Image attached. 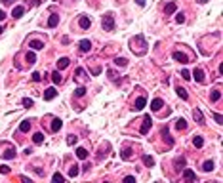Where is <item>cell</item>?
Segmentation results:
<instances>
[{"mask_svg": "<svg viewBox=\"0 0 223 183\" xmlns=\"http://www.w3.org/2000/svg\"><path fill=\"white\" fill-rule=\"evenodd\" d=\"M101 25H103V31H114V16H113L111 12L103 16Z\"/></svg>", "mask_w": 223, "mask_h": 183, "instance_id": "obj_1", "label": "cell"}, {"mask_svg": "<svg viewBox=\"0 0 223 183\" xmlns=\"http://www.w3.org/2000/svg\"><path fill=\"white\" fill-rule=\"evenodd\" d=\"M0 157L6 158V160H8V158H13V157H16V147H13V145H6V149L0 153Z\"/></svg>", "mask_w": 223, "mask_h": 183, "instance_id": "obj_2", "label": "cell"}, {"mask_svg": "<svg viewBox=\"0 0 223 183\" xmlns=\"http://www.w3.org/2000/svg\"><path fill=\"white\" fill-rule=\"evenodd\" d=\"M151 126H153V118H151V116H145V118H143V124H141L139 132L143 133V136H145V133L151 130Z\"/></svg>", "mask_w": 223, "mask_h": 183, "instance_id": "obj_3", "label": "cell"}, {"mask_svg": "<svg viewBox=\"0 0 223 183\" xmlns=\"http://www.w3.org/2000/svg\"><path fill=\"white\" fill-rule=\"evenodd\" d=\"M78 25H80V29L88 31L90 27H92V19H90V17H86V16H82L80 19H78Z\"/></svg>", "mask_w": 223, "mask_h": 183, "instance_id": "obj_4", "label": "cell"}, {"mask_svg": "<svg viewBox=\"0 0 223 183\" xmlns=\"http://www.w3.org/2000/svg\"><path fill=\"white\" fill-rule=\"evenodd\" d=\"M174 59H176V61H179V63H183V65H185V63H189V61H191V59L187 57V55H185L183 52H174Z\"/></svg>", "mask_w": 223, "mask_h": 183, "instance_id": "obj_5", "label": "cell"}, {"mask_svg": "<svg viewBox=\"0 0 223 183\" xmlns=\"http://www.w3.org/2000/svg\"><path fill=\"white\" fill-rule=\"evenodd\" d=\"M78 50H80L82 54L90 52V50H92V42H90V40H80V44H78Z\"/></svg>", "mask_w": 223, "mask_h": 183, "instance_id": "obj_6", "label": "cell"}, {"mask_svg": "<svg viewBox=\"0 0 223 183\" xmlns=\"http://www.w3.org/2000/svg\"><path fill=\"white\" fill-rule=\"evenodd\" d=\"M145 105H147V99H145V97H138V99H135V103H134V109H135V111H141V109H145Z\"/></svg>", "mask_w": 223, "mask_h": 183, "instance_id": "obj_7", "label": "cell"}, {"mask_svg": "<svg viewBox=\"0 0 223 183\" xmlns=\"http://www.w3.org/2000/svg\"><path fill=\"white\" fill-rule=\"evenodd\" d=\"M193 116H195V120L198 124H204V115H202V111H200V109H193Z\"/></svg>", "mask_w": 223, "mask_h": 183, "instance_id": "obj_8", "label": "cell"}, {"mask_svg": "<svg viewBox=\"0 0 223 183\" xmlns=\"http://www.w3.org/2000/svg\"><path fill=\"white\" fill-rule=\"evenodd\" d=\"M177 10V4L176 2H168L166 6H164V13H166V16H170V13H174Z\"/></svg>", "mask_w": 223, "mask_h": 183, "instance_id": "obj_9", "label": "cell"}, {"mask_svg": "<svg viewBox=\"0 0 223 183\" xmlns=\"http://www.w3.org/2000/svg\"><path fill=\"white\" fill-rule=\"evenodd\" d=\"M57 95V92H55V88H48L46 92H44V99L46 101H52L54 99V97Z\"/></svg>", "mask_w": 223, "mask_h": 183, "instance_id": "obj_10", "label": "cell"}, {"mask_svg": "<svg viewBox=\"0 0 223 183\" xmlns=\"http://www.w3.org/2000/svg\"><path fill=\"white\" fill-rule=\"evenodd\" d=\"M57 23H59V16H55V13H52L48 19V27L50 29H54V27H57Z\"/></svg>", "mask_w": 223, "mask_h": 183, "instance_id": "obj_11", "label": "cell"}, {"mask_svg": "<svg viewBox=\"0 0 223 183\" xmlns=\"http://www.w3.org/2000/svg\"><path fill=\"white\" fill-rule=\"evenodd\" d=\"M193 76H195V80H197V82H200V84L204 82V73H202V69H195Z\"/></svg>", "mask_w": 223, "mask_h": 183, "instance_id": "obj_12", "label": "cell"}, {"mask_svg": "<svg viewBox=\"0 0 223 183\" xmlns=\"http://www.w3.org/2000/svg\"><path fill=\"white\" fill-rule=\"evenodd\" d=\"M29 46H31V50H42V48H44V42H40V40H31V42H29Z\"/></svg>", "mask_w": 223, "mask_h": 183, "instance_id": "obj_13", "label": "cell"}, {"mask_svg": "<svg viewBox=\"0 0 223 183\" xmlns=\"http://www.w3.org/2000/svg\"><path fill=\"white\" fill-rule=\"evenodd\" d=\"M162 105H164V101L156 97V99H153V103H151V109H153V111H160V109H162Z\"/></svg>", "mask_w": 223, "mask_h": 183, "instance_id": "obj_14", "label": "cell"}, {"mask_svg": "<svg viewBox=\"0 0 223 183\" xmlns=\"http://www.w3.org/2000/svg\"><path fill=\"white\" fill-rule=\"evenodd\" d=\"M23 13H25V8H23V6H17V8H13V12H12V16H13V17H16V19H19L21 16H23Z\"/></svg>", "mask_w": 223, "mask_h": 183, "instance_id": "obj_15", "label": "cell"}, {"mask_svg": "<svg viewBox=\"0 0 223 183\" xmlns=\"http://www.w3.org/2000/svg\"><path fill=\"white\" fill-rule=\"evenodd\" d=\"M76 157L80 160H86V158H88V151H86L84 147H78V149H76Z\"/></svg>", "mask_w": 223, "mask_h": 183, "instance_id": "obj_16", "label": "cell"}, {"mask_svg": "<svg viewBox=\"0 0 223 183\" xmlns=\"http://www.w3.org/2000/svg\"><path fill=\"white\" fill-rule=\"evenodd\" d=\"M69 63H71V59H69V57H61L59 61H57V69H67V67H69Z\"/></svg>", "mask_w": 223, "mask_h": 183, "instance_id": "obj_17", "label": "cell"}, {"mask_svg": "<svg viewBox=\"0 0 223 183\" xmlns=\"http://www.w3.org/2000/svg\"><path fill=\"white\" fill-rule=\"evenodd\" d=\"M183 178L185 179H197V175L193 170H189V168H183Z\"/></svg>", "mask_w": 223, "mask_h": 183, "instance_id": "obj_18", "label": "cell"}, {"mask_svg": "<svg viewBox=\"0 0 223 183\" xmlns=\"http://www.w3.org/2000/svg\"><path fill=\"white\" fill-rule=\"evenodd\" d=\"M61 126H63V122L59 120V118H54V122H52V132H59Z\"/></svg>", "mask_w": 223, "mask_h": 183, "instance_id": "obj_19", "label": "cell"}, {"mask_svg": "<svg viewBox=\"0 0 223 183\" xmlns=\"http://www.w3.org/2000/svg\"><path fill=\"white\" fill-rule=\"evenodd\" d=\"M143 164H145V166H155V158L153 157H149V154H143Z\"/></svg>", "mask_w": 223, "mask_h": 183, "instance_id": "obj_20", "label": "cell"}, {"mask_svg": "<svg viewBox=\"0 0 223 183\" xmlns=\"http://www.w3.org/2000/svg\"><path fill=\"white\" fill-rule=\"evenodd\" d=\"M176 92H177V95L181 97V99H185V101L189 99V94H187V90H185V88H179V86H177V90H176Z\"/></svg>", "mask_w": 223, "mask_h": 183, "instance_id": "obj_21", "label": "cell"}, {"mask_svg": "<svg viewBox=\"0 0 223 183\" xmlns=\"http://www.w3.org/2000/svg\"><path fill=\"white\" fill-rule=\"evenodd\" d=\"M193 145H195L197 149H200V147L204 145V139L200 137V136H195V137H193Z\"/></svg>", "mask_w": 223, "mask_h": 183, "instance_id": "obj_22", "label": "cell"}, {"mask_svg": "<svg viewBox=\"0 0 223 183\" xmlns=\"http://www.w3.org/2000/svg\"><path fill=\"white\" fill-rule=\"evenodd\" d=\"M78 168H80L78 164H73V166L69 168V175H71V178H76V175H78V172H80Z\"/></svg>", "mask_w": 223, "mask_h": 183, "instance_id": "obj_23", "label": "cell"}, {"mask_svg": "<svg viewBox=\"0 0 223 183\" xmlns=\"http://www.w3.org/2000/svg\"><path fill=\"white\" fill-rule=\"evenodd\" d=\"M176 128H177V130H185V128H187L185 118H177V120H176Z\"/></svg>", "mask_w": 223, "mask_h": 183, "instance_id": "obj_24", "label": "cell"}, {"mask_svg": "<svg viewBox=\"0 0 223 183\" xmlns=\"http://www.w3.org/2000/svg\"><path fill=\"white\" fill-rule=\"evenodd\" d=\"M33 141L37 143V145H40L42 141H44V133H40V132H38V133H34V136H33Z\"/></svg>", "mask_w": 223, "mask_h": 183, "instance_id": "obj_25", "label": "cell"}, {"mask_svg": "<svg viewBox=\"0 0 223 183\" xmlns=\"http://www.w3.org/2000/svg\"><path fill=\"white\" fill-rule=\"evenodd\" d=\"M52 80H54V84H61V82H63V78H61V74H59V71H55V73H52Z\"/></svg>", "mask_w": 223, "mask_h": 183, "instance_id": "obj_26", "label": "cell"}, {"mask_svg": "<svg viewBox=\"0 0 223 183\" xmlns=\"http://www.w3.org/2000/svg\"><path fill=\"white\" fill-rule=\"evenodd\" d=\"M219 97H221V92H219V90H214V92H212V95H210V101H214V103H215V101H219Z\"/></svg>", "mask_w": 223, "mask_h": 183, "instance_id": "obj_27", "label": "cell"}, {"mask_svg": "<svg viewBox=\"0 0 223 183\" xmlns=\"http://www.w3.org/2000/svg\"><path fill=\"white\" fill-rule=\"evenodd\" d=\"M19 130H21V132H29V130H31V122H29V120H23V122L19 124Z\"/></svg>", "mask_w": 223, "mask_h": 183, "instance_id": "obj_28", "label": "cell"}, {"mask_svg": "<svg viewBox=\"0 0 223 183\" xmlns=\"http://www.w3.org/2000/svg\"><path fill=\"white\" fill-rule=\"evenodd\" d=\"M52 179H54L55 183H63V181H65V178H63V175H61L59 172H55V174L52 175Z\"/></svg>", "mask_w": 223, "mask_h": 183, "instance_id": "obj_29", "label": "cell"}, {"mask_svg": "<svg viewBox=\"0 0 223 183\" xmlns=\"http://www.w3.org/2000/svg\"><path fill=\"white\" fill-rule=\"evenodd\" d=\"M202 170H204V172H212V170H214V162H212V160H208V162H204Z\"/></svg>", "mask_w": 223, "mask_h": 183, "instance_id": "obj_30", "label": "cell"}, {"mask_svg": "<svg viewBox=\"0 0 223 183\" xmlns=\"http://www.w3.org/2000/svg\"><path fill=\"white\" fill-rule=\"evenodd\" d=\"M34 61H37V55H34L33 52H29V54H27V63H29V65H33Z\"/></svg>", "mask_w": 223, "mask_h": 183, "instance_id": "obj_31", "label": "cell"}, {"mask_svg": "<svg viewBox=\"0 0 223 183\" xmlns=\"http://www.w3.org/2000/svg\"><path fill=\"white\" fill-rule=\"evenodd\" d=\"M75 95H76V97H82V95H86V88H84V86L76 88V90H75Z\"/></svg>", "mask_w": 223, "mask_h": 183, "instance_id": "obj_32", "label": "cell"}, {"mask_svg": "<svg viewBox=\"0 0 223 183\" xmlns=\"http://www.w3.org/2000/svg\"><path fill=\"white\" fill-rule=\"evenodd\" d=\"M114 63H117V65H120V67H126V65H128V59H124V57H117V59H114Z\"/></svg>", "mask_w": 223, "mask_h": 183, "instance_id": "obj_33", "label": "cell"}, {"mask_svg": "<svg viewBox=\"0 0 223 183\" xmlns=\"http://www.w3.org/2000/svg\"><path fill=\"white\" fill-rule=\"evenodd\" d=\"M130 157H132V149H124V151H122V158H124V160H128Z\"/></svg>", "mask_w": 223, "mask_h": 183, "instance_id": "obj_34", "label": "cell"}, {"mask_svg": "<svg viewBox=\"0 0 223 183\" xmlns=\"http://www.w3.org/2000/svg\"><path fill=\"white\" fill-rule=\"evenodd\" d=\"M67 143H69V145H75V143H76V136H73V133H71V136H67Z\"/></svg>", "mask_w": 223, "mask_h": 183, "instance_id": "obj_35", "label": "cell"}, {"mask_svg": "<svg viewBox=\"0 0 223 183\" xmlns=\"http://www.w3.org/2000/svg\"><path fill=\"white\" fill-rule=\"evenodd\" d=\"M76 76H78V78H84V76H86V71L78 67V69H76Z\"/></svg>", "mask_w": 223, "mask_h": 183, "instance_id": "obj_36", "label": "cell"}, {"mask_svg": "<svg viewBox=\"0 0 223 183\" xmlns=\"http://www.w3.org/2000/svg\"><path fill=\"white\" fill-rule=\"evenodd\" d=\"M214 120L218 122V124H223V116L219 115V112H215V115H214Z\"/></svg>", "mask_w": 223, "mask_h": 183, "instance_id": "obj_37", "label": "cell"}, {"mask_svg": "<svg viewBox=\"0 0 223 183\" xmlns=\"http://www.w3.org/2000/svg\"><path fill=\"white\" fill-rule=\"evenodd\" d=\"M176 21H177V23H185V16H183V13H177V16H176Z\"/></svg>", "mask_w": 223, "mask_h": 183, "instance_id": "obj_38", "label": "cell"}, {"mask_svg": "<svg viewBox=\"0 0 223 183\" xmlns=\"http://www.w3.org/2000/svg\"><path fill=\"white\" fill-rule=\"evenodd\" d=\"M42 78H44V76H40V73H33V80L34 82H40Z\"/></svg>", "mask_w": 223, "mask_h": 183, "instance_id": "obj_39", "label": "cell"}, {"mask_svg": "<svg viewBox=\"0 0 223 183\" xmlns=\"http://www.w3.org/2000/svg\"><path fill=\"white\" fill-rule=\"evenodd\" d=\"M181 78H185V80H189V78H191V73L187 71V69H185V71H181Z\"/></svg>", "mask_w": 223, "mask_h": 183, "instance_id": "obj_40", "label": "cell"}, {"mask_svg": "<svg viewBox=\"0 0 223 183\" xmlns=\"http://www.w3.org/2000/svg\"><path fill=\"white\" fill-rule=\"evenodd\" d=\"M21 103H23L25 107H33V99H27V97H25V99L21 101Z\"/></svg>", "mask_w": 223, "mask_h": 183, "instance_id": "obj_41", "label": "cell"}, {"mask_svg": "<svg viewBox=\"0 0 223 183\" xmlns=\"http://www.w3.org/2000/svg\"><path fill=\"white\" fill-rule=\"evenodd\" d=\"M0 172H2V174H10V168L8 166H0Z\"/></svg>", "mask_w": 223, "mask_h": 183, "instance_id": "obj_42", "label": "cell"}, {"mask_svg": "<svg viewBox=\"0 0 223 183\" xmlns=\"http://www.w3.org/2000/svg\"><path fill=\"white\" fill-rule=\"evenodd\" d=\"M69 42H71L69 36H63V38H61V44H69Z\"/></svg>", "mask_w": 223, "mask_h": 183, "instance_id": "obj_43", "label": "cell"}, {"mask_svg": "<svg viewBox=\"0 0 223 183\" xmlns=\"http://www.w3.org/2000/svg\"><path fill=\"white\" fill-rule=\"evenodd\" d=\"M124 181H128V183H132V181H135V179H134V175H126V178H124Z\"/></svg>", "mask_w": 223, "mask_h": 183, "instance_id": "obj_44", "label": "cell"}, {"mask_svg": "<svg viewBox=\"0 0 223 183\" xmlns=\"http://www.w3.org/2000/svg\"><path fill=\"white\" fill-rule=\"evenodd\" d=\"M4 19H6V12L0 10V21H4Z\"/></svg>", "mask_w": 223, "mask_h": 183, "instance_id": "obj_45", "label": "cell"}, {"mask_svg": "<svg viewBox=\"0 0 223 183\" xmlns=\"http://www.w3.org/2000/svg\"><path fill=\"white\" fill-rule=\"evenodd\" d=\"M2 2H4V4H6V6H12V4H13V2H16V0H2Z\"/></svg>", "mask_w": 223, "mask_h": 183, "instance_id": "obj_46", "label": "cell"}, {"mask_svg": "<svg viewBox=\"0 0 223 183\" xmlns=\"http://www.w3.org/2000/svg\"><path fill=\"white\" fill-rule=\"evenodd\" d=\"M138 2V6H145V0H135Z\"/></svg>", "mask_w": 223, "mask_h": 183, "instance_id": "obj_47", "label": "cell"}, {"mask_svg": "<svg viewBox=\"0 0 223 183\" xmlns=\"http://www.w3.org/2000/svg\"><path fill=\"white\" fill-rule=\"evenodd\" d=\"M198 2H200V4H206V2H208V0H198Z\"/></svg>", "mask_w": 223, "mask_h": 183, "instance_id": "obj_48", "label": "cell"}, {"mask_svg": "<svg viewBox=\"0 0 223 183\" xmlns=\"http://www.w3.org/2000/svg\"><path fill=\"white\" fill-rule=\"evenodd\" d=\"M4 33V27H0V34H2Z\"/></svg>", "mask_w": 223, "mask_h": 183, "instance_id": "obj_49", "label": "cell"}]
</instances>
